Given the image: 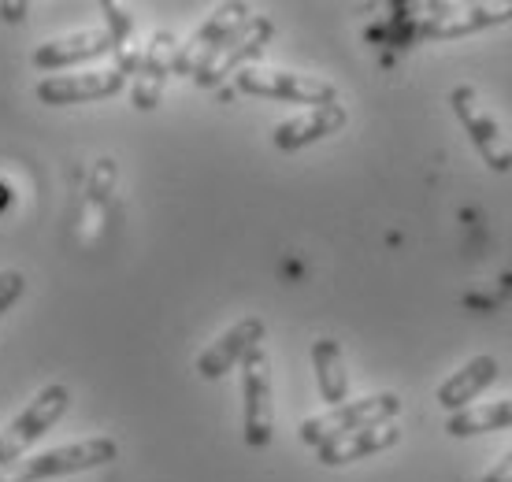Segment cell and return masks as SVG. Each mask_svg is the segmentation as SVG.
<instances>
[{"label": "cell", "instance_id": "44dd1931", "mask_svg": "<svg viewBox=\"0 0 512 482\" xmlns=\"http://www.w3.org/2000/svg\"><path fill=\"white\" fill-rule=\"evenodd\" d=\"M30 15V4L26 0H0V19L4 23H23Z\"/></svg>", "mask_w": 512, "mask_h": 482}, {"label": "cell", "instance_id": "ba28073f", "mask_svg": "<svg viewBox=\"0 0 512 482\" xmlns=\"http://www.w3.org/2000/svg\"><path fill=\"white\" fill-rule=\"evenodd\" d=\"M512 23V0H494V4H423L420 15V38L449 41L468 38L490 26Z\"/></svg>", "mask_w": 512, "mask_h": 482}, {"label": "cell", "instance_id": "ac0fdd59", "mask_svg": "<svg viewBox=\"0 0 512 482\" xmlns=\"http://www.w3.org/2000/svg\"><path fill=\"white\" fill-rule=\"evenodd\" d=\"M101 15H104V30L112 38V56H116V71L119 75H138L141 56H145V45H138V34H134V19L123 4H112V0H101Z\"/></svg>", "mask_w": 512, "mask_h": 482}, {"label": "cell", "instance_id": "7402d4cb", "mask_svg": "<svg viewBox=\"0 0 512 482\" xmlns=\"http://www.w3.org/2000/svg\"><path fill=\"white\" fill-rule=\"evenodd\" d=\"M479 482H512V449H509V453H505V457H501L498 464H494V468H490Z\"/></svg>", "mask_w": 512, "mask_h": 482}, {"label": "cell", "instance_id": "e0dca14e", "mask_svg": "<svg viewBox=\"0 0 512 482\" xmlns=\"http://www.w3.org/2000/svg\"><path fill=\"white\" fill-rule=\"evenodd\" d=\"M312 368H316V386L327 405H346L349 401V371L342 345L334 338H316L312 342Z\"/></svg>", "mask_w": 512, "mask_h": 482}, {"label": "cell", "instance_id": "8fae6325", "mask_svg": "<svg viewBox=\"0 0 512 482\" xmlns=\"http://www.w3.org/2000/svg\"><path fill=\"white\" fill-rule=\"evenodd\" d=\"M264 334H268V327H264V319H260V316L238 319L234 327L223 330L216 342L197 356V375H201V379H208V382H216V379H223L227 371L242 368L245 356L264 345Z\"/></svg>", "mask_w": 512, "mask_h": 482}, {"label": "cell", "instance_id": "52a82bcc", "mask_svg": "<svg viewBox=\"0 0 512 482\" xmlns=\"http://www.w3.org/2000/svg\"><path fill=\"white\" fill-rule=\"evenodd\" d=\"M253 19V12H249V4H242V0H227V4H219L216 12L208 15L205 23L193 30L190 38L182 41L179 52H175V75L182 78H193L201 67H208L212 60H216V52L227 45V41L242 30L245 23Z\"/></svg>", "mask_w": 512, "mask_h": 482}, {"label": "cell", "instance_id": "5b68a950", "mask_svg": "<svg viewBox=\"0 0 512 482\" xmlns=\"http://www.w3.org/2000/svg\"><path fill=\"white\" fill-rule=\"evenodd\" d=\"M397 412H401V397L397 394H368L305 419L297 438L312 449H320L323 442H331L338 434L360 431V427H372V423H390V419H397Z\"/></svg>", "mask_w": 512, "mask_h": 482}, {"label": "cell", "instance_id": "3957f363", "mask_svg": "<svg viewBox=\"0 0 512 482\" xmlns=\"http://www.w3.org/2000/svg\"><path fill=\"white\" fill-rule=\"evenodd\" d=\"M449 108H453L457 123L472 141V149L483 156V164L498 175H512V141L505 138L498 115L490 112L487 101L472 86H457L449 93Z\"/></svg>", "mask_w": 512, "mask_h": 482}, {"label": "cell", "instance_id": "6da1fadb", "mask_svg": "<svg viewBox=\"0 0 512 482\" xmlns=\"http://www.w3.org/2000/svg\"><path fill=\"white\" fill-rule=\"evenodd\" d=\"M119 457L116 438H86V442H71L60 449H45L38 457H26L12 464L8 471H0V482H45V479H64V475H78V471L104 468Z\"/></svg>", "mask_w": 512, "mask_h": 482}, {"label": "cell", "instance_id": "7a4b0ae2", "mask_svg": "<svg viewBox=\"0 0 512 482\" xmlns=\"http://www.w3.org/2000/svg\"><path fill=\"white\" fill-rule=\"evenodd\" d=\"M67 408H71V390H67L64 382H49V386L0 431V471H8L12 464H19L26 449L64 419Z\"/></svg>", "mask_w": 512, "mask_h": 482}, {"label": "cell", "instance_id": "7c38bea8", "mask_svg": "<svg viewBox=\"0 0 512 482\" xmlns=\"http://www.w3.org/2000/svg\"><path fill=\"white\" fill-rule=\"evenodd\" d=\"M175 52H179V41H175L171 30H156L153 38H149L138 75H134V93H130V101H134L138 112H153L156 104H160L167 78L175 75Z\"/></svg>", "mask_w": 512, "mask_h": 482}, {"label": "cell", "instance_id": "2e32d148", "mask_svg": "<svg viewBox=\"0 0 512 482\" xmlns=\"http://www.w3.org/2000/svg\"><path fill=\"white\" fill-rule=\"evenodd\" d=\"M498 379V360L490 353L483 356H472L468 364H464L461 371H453L442 386H438V405L446 408L449 416L453 412H461V408H468L475 401V397L487 390L490 382Z\"/></svg>", "mask_w": 512, "mask_h": 482}, {"label": "cell", "instance_id": "4fadbf2b", "mask_svg": "<svg viewBox=\"0 0 512 482\" xmlns=\"http://www.w3.org/2000/svg\"><path fill=\"white\" fill-rule=\"evenodd\" d=\"M112 52V38L104 26H93V30H78V34H67V38H52L45 45L30 52V64L38 71H52L60 75L64 67H78L90 64V60H101Z\"/></svg>", "mask_w": 512, "mask_h": 482}, {"label": "cell", "instance_id": "5bb4252c", "mask_svg": "<svg viewBox=\"0 0 512 482\" xmlns=\"http://www.w3.org/2000/svg\"><path fill=\"white\" fill-rule=\"evenodd\" d=\"M349 123L346 104H323V108H308V112L294 115V119H282L271 141L279 153H297L305 145H316V141L331 138Z\"/></svg>", "mask_w": 512, "mask_h": 482}, {"label": "cell", "instance_id": "d6986e66", "mask_svg": "<svg viewBox=\"0 0 512 482\" xmlns=\"http://www.w3.org/2000/svg\"><path fill=\"white\" fill-rule=\"evenodd\" d=\"M509 427H512V397L487 401V405L461 408V412H453V416L446 419L449 438H475V434L509 431Z\"/></svg>", "mask_w": 512, "mask_h": 482}, {"label": "cell", "instance_id": "30bf717a", "mask_svg": "<svg viewBox=\"0 0 512 482\" xmlns=\"http://www.w3.org/2000/svg\"><path fill=\"white\" fill-rule=\"evenodd\" d=\"M123 86H127V75H119L116 67H93V71H75V75L41 78L38 86H34V93H38L41 104L67 108V104H86V101L116 97Z\"/></svg>", "mask_w": 512, "mask_h": 482}, {"label": "cell", "instance_id": "9c48e42d", "mask_svg": "<svg viewBox=\"0 0 512 482\" xmlns=\"http://www.w3.org/2000/svg\"><path fill=\"white\" fill-rule=\"evenodd\" d=\"M271 38H275V23H271L268 15H253V19L216 52V60L193 75V82L201 89H216L219 82H227V78H234L238 71L253 67L256 60L264 56V49L271 45Z\"/></svg>", "mask_w": 512, "mask_h": 482}, {"label": "cell", "instance_id": "277c9868", "mask_svg": "<svg viewBox=\"0 0 512 482\" xmlns=\"http://www.w3.org/2000/svg\"><path fill=\"white\" fill-rule=\"evenodd\" d=\"M234 89H238V93H249V97H271V101L308 104V108L338 104L334 82L316 78V75L282 71V67H245V71L234 75Z\"/></svg>", "mask_w": 512, "mask_h": 482}, {"label": "cell", "instance_id": "ffe728a7", "mask_svg": "<svg viewBox=\"0 0 512 482\" xmlns=\"http://www.w3.org/2000/svg\"><path fill=\"white\" fill-rule=\"evenodd\" d=\"M26 293V279L23 271H15V267H8V271H0V316L8 312V308L19 301Z\"/></svg>", "mask_w": 512, "mask_h": 482}, {"label": "cell", "instance_id": "8992f818", "mask_svg": "<svg viewBox=\"0 0 512 482\" xmlns=\"http://www.w3.org/2000/svg\"><path fill=\"white\" fill-rule=\"evenodd\" d=\"M242 434L249 449H268L275 438L271 356L264 353V345L242 360Z\"/></svg>", "mask_w": 512, "mask_h": 482}, {"label": "cell", "instance_id": "9a60e30c", "mask_svg": "<svg viewBox=\"0 0 512 482\" xmlns=\"http://www.w3.org/2000/svg\"><path fill=\"white\" fill-rule=\"evenodd\" d=\"M397 442H401V427L390 419V423H372V427H360V431L338 434V438H331V442H323L316 449V457H320L323 468H342V464H353V460L386 453Z\"/></svg>", "mask_w": 512, "mask_h": 482}]
</instances>
